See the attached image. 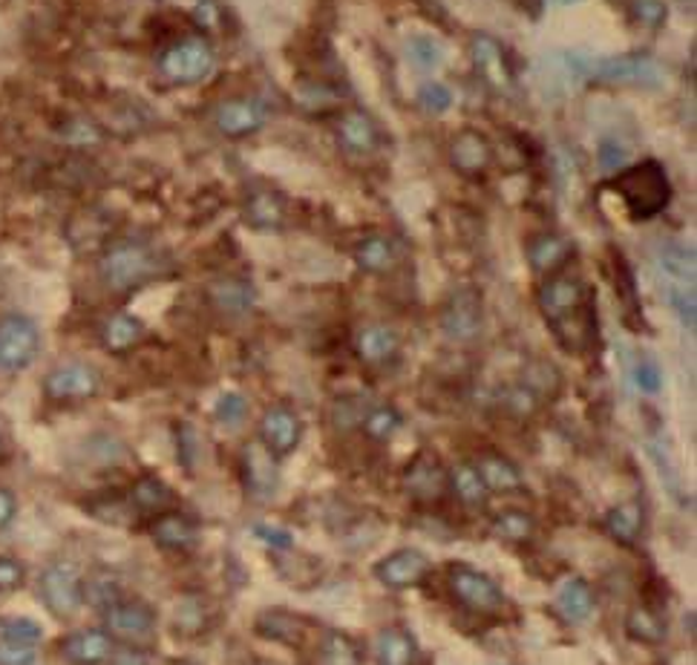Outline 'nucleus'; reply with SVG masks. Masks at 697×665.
I'll use <instances>...</instances> for the list:
<instances>
[{
	"instance_id": "nucleus-19",
	"label": "nucleus",
	"mask_w": 697,
	"mask_h": 665,
	"mask_svg": "<svg viewBox=\"0 0 697 665\" xmlns=\"http://www.w3.org/2000/svg\"><path fill=\"white\" fill-rule=\"evenodd\" d=\"M470 55H473L476 72H479L490 87L496 90H507L513 84L511 67H507V55H504L502 44L490 35H476L470 44Z\"/></svg>"
},
{
	"instance_id": "nucleus-21",
	"label": "nucleus",
	"mask_w": 697,
	"mask_h": 665,
	"mask_svg": "<svg viewBox=\"0 0 697 665\" xmlns=\"http://www.w3.org/2000/svg\"><path fill=\"white\" fill-rule=\"evenodd\" d=\"M398 256H401V248L392 237H384V233H373L366 240L357 242L355 248V263L361 272L366 274H387L396 268Z\"/></svg>"
},
{
	"instance_id": "nucleus-45",
	"label": "nucleus",
	"mask_w": 697,
	"mask_h": 665,
	"mask_svg": "<svg viewBox=\"0 0 697 665\" xmlns=\"http://www.w3.org/2000/svg\"><path fill=\"white\" fill-rule=\"evenodd\" d=\"M672 309L677 311V318L686 329H695V286H681V283H669L666 291Z\"/></svg>"
},
{
	"instance_id": "nucleus-48",
	"label": "nucleus",
	"mask_w": 697,
	"mask_h": 665,
	"mask_svg": "<svg viewBox=\"0 0 697 665\" xmlns=\"http://www.w3.org/2000/svg\"><path fill=\"white\" fill-rule=\"evenodd\" d=\"M26 567L12 557H0V594H12L24 585Z\"/></svg>"
},
{
	"instance_id": "nucleus-47",
	"label": "nucleus",
	"mask_w": 697,
	"mask_h": 665,
	"mask_svg": "<svg viewBox=\"0 0 697 665\" xmlns=\"http://www.w3.org/2000/svg\"><path fill=\"white\" fill-rule=\"evenodd\" d=\"M38 654L26 642H12L0 637V665H35Z\"/></svg>"
},
{
	"instance_id": "nucleus-3",
	"label": "nucleus",
	"mask_w": 697,
	"mask_h": 665,
	"mask_svg": "<svg viewBox=\"0 0 697 665\" xmlns=\"http://www.w3.org/2000/svg\"><path fill=\"white\" fill-rule=\"evenodd\" d=\"M159 274H162V256H159L153 245L141 240L113 242L99 260L101 283L110 291H116V295H125V291L145 286Z\"/></svg>"
},
{
	"instance_id": "nucleus-6",
	"label": "nucleus",
	"mask_w": 697,
	"mask_h": 665,
	"mask_svg": "<svg viewBox=\"0 0 697 665\" xmlns=\"http://www.w3.org/2000/svg\"><path fill=\"white\" fill-rule=\"evenodd\" d=\"M41 596L55 617H72L84 605V580L72 562H53L41 573Z\"/></svg>"
},
{
	"instance_id": "nucleus-23",
	"label": "nucleus",
	"mask_w": 697,
	"mask_h": 665,
	"mask_svg": "<svg viewBox=\"0 0 697 665\" xmlns=\"http://www.w3.org/2000/svg\"><path fill=\"white\" fill-rule=\"evenodd\" d=\"M355 348H357V357H361L364 364L380 366L398 355V348H401V337H398V334L392 332L389 325L375 323V325H366V329H361V332H357Z\"/></svg>"
},
{
	"instance_id": "nucleus-10",
	"label": "nucleus",
	"mask_w": 697,
	"mask_h": 665,
	"mask_svg": "<svg viewBox=\"0 0 697 665\" xmlns=\"http://www.w3.org/2000/svg\"><path fill=\"white\" fill-rule=\"evenodd\" d=\"M101 389V375L90 364H61L55 366L44 378V394L55 403H72V401H87L99 394Z\"/></svg>"
},
{
	"instance_id": "nucleus-54",
	"label": "nucleus",
	"mask_w": 697,
	"mask_h": 665,
	"mask_svg": "<svg viewBox=\"0 0 697 665\" xmlns=\"http://www.w3.org/2000/svg\"><path fill=\"white\" fill-rule=\"evenodd\" d=\"M15 513H18L15 495L9 493V490L0 488V530H3V527H7L12 518H15Z\"/></svg>"
},
{
	"instance_id": "nucleus-9",
	"label": "nucleus",
	"mask_w": 697,
	"mask_h": 665,
	"mask_svg": "<svg viewBox=\"0 0 697 665\" xmlns=\"http://www.w3.org/2000/svg\"><path fill=\"white\" fill-rule=\"evenodd\" d=\"M449 591L458 603L479 614H496L504 608V594L496 582L473 567L458 565L449 571Z\"/></svg>"
},
{
	"instance_id": "nucleus-50",
	"label": "nucleus",
	"mask_w": 697,
	"mask_h": 665,
	"mask_svg": "<svg viewBox=\"0 0 697 665\" xmlns=\"http://www.w3.org/2000/svg\"><path fill=\"white\" fill-rule=\"evenodd\" d=\"M637 383L640 389L649 394H658L660 387H663V375H660V366L654 360H643V364L637 366Z\"/></svg>"
},
{
	"instance_id": "nucleus-52",
	"label": "nucleus",
	"mask_w": 697,
	"mask_h": 665,
	"mask_svg": "<svg viewBox=\"0 0 697 665\" xmlns=\"http://www.w3.org/2000/svg\"><path fill=\"white\" fill-rule=\"evenodd\" d=\"M254 536H256V539H263L265 544H272V548H277V550L292 548V536H288L286 530H279V527L254 525Z\"/></svg>"
},
{
	"instance_id": "nucleus-12",
	"label": "nucleus",
	"mask_w": 697,
	"mask_h": 665,
	"mask_svg": "<svg viewBox=\"0 0 697 665\" xmlns=\"http://www.w3.org/2000/svg\"><path fill=\"white\" fill-rule=\"evenodd\" d=\"M104 626H107L110 637H118L130 645H141V642L153 640L156 614L150 605L139 603V599H118L104 611Z\"/></svg>"
},
{
	"instance_id": "nucleus-49",
	"label": "nucleus",
	"mask_w": 697,
	"mask_h": 665,
	"mask_svg": "<svg viewBox=\"0 0 697 665\" xmlns=\"http://www.w3.org/2000/svg\"><path fill=\"white\" fill-rule=\"evenodd\" d=\"M176 626L179 631H187V634H194V631H199L202 626H205V617H202V608L199 603H182L176 608Z\"/></svg>"
},
{
	"instance_id": "nucleus-30",
	"label": "nucleus",
	"mask_w": 697,
	"mask_h": 665,
	"mask_svg": "<svg viewBox=\"0 0 697 665\" xmlns=\"http://www.w3.org/2000/svg\"><path fill=\"white\" fill-rule=\"evenodd\" d=\"M130 504L141 513H156L162 516L176 504V493H173L162 479H153V475H145L130 488Z\"/></svg>"
},
{
	"instance_id": "nucleus-20",
	"label": "nucleus",
	"mask_w": 697,
	"mask_h": 665,
	"mask_svg": "<svg viewBox=\"0 0 697 665\" xmlns=\"http://www.w3.org/2000/svg\"><path fill=\"white\" fill-rule=\"evenodd\" d=\"M61 654L67 663L72 665H101L107 663L113 654V637L99 628H87V631H76L64 640Z\"/></svg>"
},
{
	"instance_id": "nucleus-22",
	"label": "nucleus",
	"mask_w": 697,
	"mask_h": 665,
	"mask_svg": "<svg viewBox=\"0 0 697 665\" xmlns=\"http://www.w3.org/2000/svg\"><path fill=\"white\" fill-rule=\"evenodd\" d=\"M571 242L562 240L559 233H539L527 242V263L536 274H557L571 260Z\"/></svg>"
},
{
	"instance_id": "nucleus-51",
	"label": "nucleus",
	"mask_w": 697,
	"mask_h": 665,
	"mask_svg": "<svg viewBox=\"0 0 697 665\" xmlns=\"http://www.w3.org/2000/svg\"><path fill=\"white\" fill-rule=\"evenodd\" d=\"M622 162H626V148H622L620 141L605 139L599 145V164H603V171H617V168H622Z\"/></svg>"
},
{
	"instance_id": "nucleus-32",
	"label": "nucleus",
	"mask_w": 697,
	"mask_h": 665,
	"mask_svg": "<svg viewBox=\"0 0 697 665\" xmlns=\"http://www.w3.org/2000/svg\"><path fill=\"white\" fill-rule=\"evenodd\" d=\"M210 300L225 314H245L254 306V288L245 279H219L217 286H210Z\"/></svg>"
},
{
	"instance_id": "nucleus-43",
	"label": "nucleus",
	"mask_w": 697,
	"mask_h": 665,
	"mask_svg": "<svg viewBox=\"0 0 697 665\" xmlns=\"http://www.w3.org/2000/svg\"><path fill=\"white\" fill-rule=\"evenodd\" d=\"M628 15L635 18V24L645 26V30H660L669 21V7L663 0H631Z\"/></svg>"
},
{
	"instance_id": "nucleus-38",
	"label": "nucleus",
	"mask_w": 697,
	"mask_h": 665,
	"mask_svg": "<svg viewBox=\"0 0 697 665\" xmlns=\"http://www.w3.org/2000/svg\"><path fill=\"white\" fill-rule=\"evenodd\" d=\"M407 58L415 70H435L444 61V47L433 35H410L407 38Z\"/></svg>"
},
{
	"instance_id": "nucleus-5",
	"label": "nucleus",
	"mask_w": 697,
	"mask_h": 665,
	"mask_svg": "<svg viewBox=\"0 0 697 665\" xmlns=\"http://www.w3.org/2000/svg\"><path fill=\"white\" fill-rule=\"evenodd\" d=\"M41 352V329L26 314L0 318V371L18 375L30 369Z\"/></svg>"
},
{
	"instance_id": "nucleus-31",
	"label": "nucleus",
	"mask_w": 697,
	"mask_h": 665,
	"mask_svg": "<svg viewBox=\"0 0 697 665\" xmlns=\"http://www.w3.org/2000/svg\"><path fill=\"white\" fill-rule=\"evenodd\" d=\"M643 504L640 502H626L620 507H614L605 516V530L612 539H617L620 544H635L640 539V530H643Z\"/></svg>"
},
{
	"instance_id": "nucleus-55",
	"label": "nucleus",
	"mask_w": 697,
	"mask_h": 665,
	"mask_svg": "<svg viewBox=\"0 0 697 665\" xmlns=\"http://www.w3.org/2000/svg\"><path fill=\"white\" fill-rule=\"evenodd\" d=\"M263 665H272V663H263Z\"/></svg>"
},
{
	"instance_id": "nucleus-11",
	"label": "nucleus",
	"mask_w": 697,
	"mask_h": 665,
	"mask_svg": "<svg viewBox=\"0 0 697 665\" xmlns=\"http://www.w3.org/2000/svg\"><path fill=\"white\" fill-rule=\"evenodd\" d=\"M268 122V107L260 99L251 95H237V99L219 101L214 110V124L217 130L228 139H245L260 133Z\"/></svg>"
},
{
	"instance_id": "nucleus-15",
	"label": "nucleus",
	"mask_w": 697,
	"mask_h": 665,
	"mask_svg": "<svg viewBox=\"0 0 697 665\" xmlns=\"http://www.w3.org/2000/svg\"><path fill=\"white\" fill-rule=\"evenodd\" d=\"M338 145L348 156H373L380 148V130L373 116L364 110H348L338 122Z\"/></svg>"
},
{
	"instance_id": "nucleus-35",
	"label": "nucleus",
	"mask_w": 697,
	"mask_h": 665,
	"mask_svg": "<svg viewBox=\"0 0 697 665\" xmlns=\"http://www.w3.org/2000/svg\"><path fill=\"white\" fill-rule=\"evenodd\" d=\"M403 419H401V412L396 410V406H373V410H366L364 421H361V426H364V433L373 438V442L384 444L389 442L392 435L401 429Z\"/></svg>"
},
{
	"instance_id": "nucleus-1",
	"label": "nucleus",
	"mask_w": 697,
	"mask_h": 665,
	"mask_svg": "<svg viewBox=\"0 0 697 665\" xmlns=\"http://www.w3.org/2000/svg\"><path fill=\"white\" fill-rule=\"evenodd\" d=\"M539 311L565 352H589L597 343V309L591 288L580 277L550 274L539 288Z\"/></svg>"
},
{
	"instance_id": "nucleus-2",
	"label": "nucleus",
	"mask_w": 697,
	"mask_h": 665,
	"mask_svg": "<svg viewBox=\"0 0 697 665\" xmlns=\"http://www.w3.org/2000/svg\"><path fill=\"white\" fill-rule=\"evenodd\" d=\"M608 187L620 196L622 208L637 222H645V219H654L658 214H663L669 199H672V182H669L666 168L658 159H643V162L631 164V168H622L608 182Z\"/></svg>"
},
{
	"instance_id": "nucleus-16",
	"label": "nucleus",
	"mask_w": 697,
	"mask_h": 665,
	"mask_svg": "<svg viewBox=\"0 0 697 665\" xmlns=\"http://www.w3.org/2000/svg\"><path fill=\"white\" fill-rule=\"evenodd\" d=\"M430 573V559L419 550H398L375 565V576L389 588H412Z\"/></svg>"
},
{
	"instance_id": "nucleus-28",
	"label": "nucleus",
	"mask_w": 697,
	"mask_h": 665,
	"mask_svg": "<svg viewBox=\"0 0 697 665\" xmlns=\"http://www.w3.org/2000/svg\"><path fill=\"white\" fill-rule=\"evenodd\" d=\"M141 337H145V323L136 314H127V311H118L101 325V343H104L107 352H127Z\"/></svg>"
},
{
	"instance_id": "nucleus-24",
	"label": "nucleus",
	"mask_w": 697,
	"mask_h": 665,
	"mask_svg": "<svg viewBox=\"0 0 697 665\" xmlns=\"http://www.w3.org/2000/svg\"><path fill=\"white\" fill-rule=\"evenodd\" d=\"M557 611L565 622H585L594 614V591L589 582L580 576L562 582L557 591Z\"/></svg>"
},
{
	"instance_id": "nucleus-40",
	"label": "nucleus",
	"mask_w": 697,
	"mask_h": 665,
	"mask_svg": "<svg viewBox=\"0 0 697 665\" xmlns=\"http://www.w3.org/2000/svg\"><path fill=\"white\" fill-rule=\"evenodd\" d=\"M256 628H260V634L268 637V640H277V642H297L300 640V619L292 617V614L286 611H268L260 617V622H256Z\"/></svg>"
},
{
	"instance_id": "nucleus-25",
	"label": "nucleus",
	"mask_w": 697,
	"mask_h": 665,
	"mask_svg": "<svg viewBox=\"0 0 697 665\" xmlns=\"http://www.w3.org/2000/svg\"><path fill=\"white\" fill-rule=\"evenodd\" d=\"M150 534H153V542L159 548H168V550H187L196 544V525L191 521L187 516L182 513H162V516L156 518V525L150 527Z\"/></svg>"
},
{
	"instance_id": "nucleus-46",
	"label": "nucleus",
	"mask_w": 697,
	"mask_h": 665,
	"mask_svg": "<svg viewBox=\"0 0 697 665\" xmlns=\"http://www.w3.org/2000/svg\"><path fill=\"white\" fill-rule=\"evenodd\" d=\"M249 412V401L240 392H225L214 406V415L222 426H240Z\"/></svg>"
},
{
	"instance_id": "nucleus-27",
	"label": "nucleus",
	"mask_w": 697,
	"mask_h": 665,
	"mask_svg": "<svg viewBox=\"0 0 697 665\" xmlns=\"http://www.w3.org/2000/svg\"><path fill=\"white\" fill-rule=\"evenodd\" d=\"M476 470H479L488 493H513V490L522 488L519 467L513 465V461H507L504 456H496V452H484V456L479 458Z\"/></svg>"
},
{
	"instance_id": "nucleus-4",
	"label": "nucleus",
	"mask_w": 697,
	"mask_h": 665,
	"mask_svg": "<svg viewBox=\"0 0 697 665\" xmlns=\"http://www.w3.org/2000/svg\"><path fill=\"white\" fill-rule=\"evenodd\" d=\"M217 67V53L205 38H182L159 55V78L171 87H194L210 78Z\"/></svg>"
},
{
	"instance_id": "nucleus-7",
	"label": "nucleus",
	"mask_w": 697,
	"mask_h": 665,
	"mask_svg": "<svg viewBox=\"0 0 697 665\" xmlns=\"http://www.w3.org/2000/svg\"><path fill=\"white\" fill-rule=\"evenodd\" d=\"M481 323H484V302H481L479 288H456L442 309V332L449 341L470 343L481 334Z\"/></svg>"
},
{
	"instance_id": "nucleus-13",
	"label": "nucleus",
	"mask_w": 697,
	"mask_h": 665,
	"mask_svg": "<svg viewBox=\"0 0 697 665\" xmlns=\"http://www.w3.org/2000/svg\"><path fill=\"white\" fill-rule=\"evenodd\" d=\"M403 490L412 502L419 504L442 502L444 493H447V472L438 465V458L430 456V452L412 458L403 470Z\"/></svg>"
},
{
	"instance_id": "nucleus-53",
	"label": "nucleus",
	"mask_w": 697,
	"mask_h": 665,
	"mask_svg": "<svg viewBox=\"0 0 697 665\" xmlns=\"http://www.w3.org/2000/svg\"><path fill=\"white\" fill-rule=\"evenodd\" d=\"M110 665H148V660L136 645H130V649H113Z\"/></svg>"
},
{
	"instance_id": "nucleus-26",
	"label": "nucleus",
	"mask_w": 697,
	"mask_h": 665,
	"mask_svg": "<svg viewBox=\"0 0 697 665\" xmlns=\"http://www.w3.org/2000/svg\"><path fill=\"white\" fill-rule=\"evenodd\" d=\"M375 660L378 665H415V640L410 631L398 626L384 628L375 637Z\"/></svg>"
},
{
	"instance_id": "nucleus-18",
	"label": "nucleus",
	"mask_w": 697,
	"mask_h": 665,
	"mask_svg": "<svg viewBox=\"0 0 697 665\" xmlns=\"http://www.w3.org/2000/svg\"><path fill=\"white\" fill-rule=\"evenodd\" d=\"M242 475H245V488H249L254 498H272L277 493V465H274V456L263 444L245 447V452H242Z\"/></svg>"
},
{
	"instance_id": "nucleus-34",
	"label": "nucleus",
	"mask_w": 697,
	"mask_h": 665,
	"mask_svg": "<svg viewBox=\"0 0 697 665\" xmlns=\"http://www.w3.org/2000/svg\"><path fill=\"white\" fill-rule=\"evenodd\" d=\"M660 272L666 274L669 283L695 286V251L686 245H663L658 254Z\"/></svg>"
},
{
	"instance_id": "nucleus-36",
	"label": "nucleus",
	"mask_w": 697,
	"mask_h": 665,
	"mask_svg": "<svg viewBox=\"0 0 697 665\" xmlns=\"http://www.w3.org/2000/svg\"><path fill=\"white\" fill-rule=\"evenodd\" d=\"M626 631L635 637V640L651 642V645L663 642L669 634V628H666V622H663V617H658V614L651 611V608H635V611L628 614Z\"/></svg>"
},
{
	"instance_id": "nucleus-29",
	"label": "nucleus",
	"mask_w": 697,
	"mask_h": 665,
	"mask_svg": "<svg viewBox=\"0 0 697 665\" xmlns=\"http://www.w3.org/2000/svg\"><path fill=\"white\" fill-rule=\"evenodd\" d=\"M245 219L260 231H274L286 222V202L274 191H254L245 202Z\"/></svg>"
},
{
	"instance_id": "nucleus-37",
	"label": "nucleus",
	"mask_w": 697,
	"mask_h": 665,
	"mask_svg": "<svg viewBox=\"0 0 697 665\" xmlns=\"http://www.w3.org/2000/svg\"><path fill=\"white\" fill-rule=\"evenodd\" d=\"M320 657L325 665H361V651L341 631H325L320 642Z\"/></svg>"
},
{
	"instance_id": "nucleus-44",
	"label": "nucleus",
	"mask_w": 697,
	"mask_h": 665,
	"mask_svg": "<svg viewBox=\"0 0 697 665\" xmlns=\"http://www.w3.org/2000/svg\"><path fill=\"white\" fill-rule=\"evenodd\" d=\"M0 637H3V640L35 645V642L44 640V628L30 617H9V619H0Z\"/></svg>"
},
{
	"instance_id": "nucleus-17",
	"label": "nucleus",
	"mask_w": 697,
	"mask_h": 665,
	"mask_svg": "<svg viewBox=\"0 0 697 665\" xmlns=\"http://www.w3.org/2000/svg\"><path fill=\"white\" fill-rule=\"evenodd\" d=\"M449 162H453V168L461 176L479 179L481 173L488 171L490 162H493V150H490L488 139L481 133L465 130L449 145Z\"/></svg>"
},
{
	"instance_id": "nucleus-39",
	"label": "nucleus",
	"mask_w": 697,
	"mask_h": 665,
	"mask_svg": "<svg viewBox=\"0 0 697 665\" xmlns=\"http://www.w3.org/2000/svg\"><path fill=\"white\" fill-rule=\"evenodd\" d=\"M534 518L522 511H504L493 518V534L504 542H527L534 536Z\"/></svg>"
},
{
	"instance_id": "nucleus-41",
	"label": "nucleus",
	"mask_w": 697,
	"mask_h": 665,
	"mask_svg": "<svg viewBox=\"0 0 697 665\" xmlns=\"http://www.w3.org/2000/svg\"><path fill=\"white\" fill-rule=\"evenodd\" d=\"M87 599H90L95 608H104V611H107L110 605L122 599L116 576H113V573H95L93 580L84 582V603Z\"/></svg>"
},
{
	"instance_id": "nucleus-33",
	"label": "nucleus",
	"mask_w": 697,
	"mask_h": 665,
	"mask_svg": "<svg viewBox=\"0 0 697 665\" xmlns=\"http://www.w3.org/2000/svg\"><path fill=\"white\" fill-rule=\"evenodd\" d=\"M447 488L458 495V502H465L467 507H481L488 502V488L481 481L476 465H456L447 472Z\"/></svg>"
},
{
	"instance_id": "nucleus-8",
	"label": "nucleus",
	"mask_w": 697,
	"mask_h": 665,
	"mask_svg": "<svg viewBox=\"0 0 697 665\" xmlns=\"http://www.w3.org/2000/svg\"><path fill=\"white\" fill-rule=\"evenodd\" d=\"M591 78H597L603 84H631V87H658L660 67L654 58L643 53L614 55V58H594Z\"/></svg>"
},
{
	"instance_id": "nucleus-42",
	"label": "nucleus",
	"mask_w": 697,
	"mask_h": 665,
	"mask_svg": "<svg viewBox=\"0 0 697 665\" xmlns=\"http://www.w3.org/2000/svg\"><path fill=\"white\" fill-rule=\"evenodd\" d=\"M415 101H419V107L424 113H430V116H444L453 107V90L447 84H442V81H426L419 90V95H415Z\"/></svg>"
},
{
	"instance_id": "nucleus-14",
	"label": "nucleus",
	"mask_w": 697,
	"mask_h": 665,
	"mask_svg": "<svg viewBox=\"0 0 697 665\" xmlns=\"http://www.w3.org/2000/svg\"><path fill=\"white\" fill-rule=\"evenodd\" d=\"M302 424L288 406H268L260 421V442L274 458L288 456L300 444Z\"/></svg>"
}]
</instances>
